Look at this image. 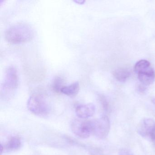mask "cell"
<instances>
[{
	"label": "cell",
	"mask_w": 155,
	"mask_h": 155,
	"mask_svg": "<svg viewBox=\"0 0 155 155\" xmlns=\"http://www.w3.org/2000/svg\"><path fill=\"white\" fill-rule=\"evenodd\" d=\"M35 36L32 26L25 22H18L10 26L5 32V38L9 43L19 44L31 41Z\"/></svg>",
	"instance_id": "6da1fadb"
},
{
	"label": "cell",
	"mask_w": 155,
	"mask_h": 155,
	"mask_svg": "<svg viewBox=\"0 0 155 155\" xmlns=\"http://www.w3.org/2000/svg\"><path fill=\"white\" fill-rule=\"evenodd\" d=\"M19 85V77L17 68L14 66L7 68L4 79L1 85L2 96L9 97L14 94Z\"/></svg>",
	"instance_id": "7a4b0ae2"
},
{
	"label": "cell",
	"mask_w": 155,
	"mask_h": 155,
	"mask_svg": "<svg viewBox=\"0 0 155 155\" xmlns=\"http://www.w3.org/2000/svg\"><path fill=\"white\" fill-rule=\"evenodd\" d=\"M134 71L141 84L148 86L154 82L155 73L150 63L146 60H140L134 66Z\"/></svg>",
	"instance_id": "3957f363"
},
{
	"label": "cell",
	"mask_w": 155,
	"mask_h": 155,
	"mask_svg": "<svg viewBox=\"0 0 155 155\" xmlns=\"http://www.w3.org/2000/svg\"><path fill=\"white\" fill-rule=\"evenodd\" d=\"M27 107L31 112L38 116H45L50 111L48 104L41 94L35 93L31 95L28 100Z\"/></svg>",
	"instance_id": "277c9868"
},
{
	"label": "cell",
	"mask_w": 155,
	"mask_h": 155,
	"mask_svg": "<svg viewBox=\"0 0 155 155\" xmlns=\"http://www.w3.org/2000/svg\"><path fill=\"white\" fill-rule=\"evenodd\" d=\"M72 132L78 137L86 139L93 133L92 120L77 119L72 120L71 124Z\"/></svg>",
	"instance_id": "5b68a950"
},
{
	"label": "cell",
	"mask_w": 155,
	"mask_h": 155,
	"mask_svg": "<svg viewBox=\"0 0 155 155\" xmlns=\"http://www.w3.org/2000/svg\"><path fill=\"white\" fill-rule=\"evenodd\" d=\"M92 134L98 138H105L107 137L110 130V122L107 116H103L97 119L92 120Z\"/></svg>",
	"instance_id": "8992f818"
},
{
	"label": "cell",
	"mask_w": 155,
	"mask_h": 155,
	"mask_svg": "<svg viewBox=\"0 0 155 155\" xmlns=\"http://www.w3.org/2000/svg\"><path fill=\"white\" fill-rule=\"evenodd\" d=\"M137 131L141 137L154 142L155 140V121L152 119H144L140 122Z\"/></svg>",
	"instance_id": "52a82bcc"
},
{
	"label": "cell",
	"mask_w": 155,
	"mask_h": 155,
	"mask_svg": "<svg viewBox=\"0 0 155 155\" xmlns=\"http://www.w3.org/2000/svg\"><path fill=\"white\" fill-rule=\"evenodd\" d=\"M75 111L79 118L86 119L94 115L96 111V107L92 103L81 104L76 107Z\"/></svg>",
	"instance_id": "ba28073f"
},
{
	"label": "cell",
	"mask_w": 155,
	"mask_h": 155,
	"mask_svg": "<svg viewBox=\"0 0 155 155\" xmlns=\"http://www.w3.org/2000/svg\"><path fill=\"white\" fill-rule=\"evenodd\" d=\"M80 90V83L76 81L67 86H64L61 89V93L69 97H74L78 93Z\"/></svg>",
	"instance_id": "9c48e42d"
},
{
	"label": "cell",
	"mask_w": 155,
	"mask_h": 155,
	"mask_svg": "<svg viewBox=\"0 0 155 155\" xmlns=\"http://www.w3.org/2000/svg\"><path fill=\"white\" fill-rule=\"evenodd\" d=\"M113 75L117 81L124 82L130 77L131 72L126 68H120L114 70Z\"/></svg>",
	"instance_id": "30bf717a"
},
{
	"label": "cell",
	"mask_w": 155,
	"mask_h": 155,
	"mask_svg": "<svg viewBox=\"0 0 155 155\" xmlns=\"http://www.w3.org/2000/svg\"><path fill=\"white\" fill-rule=\"evenodd\" d=\"M21 146L20 139L18 137H12L5 145V148L9 150L18 149Z\"/></svg>",
	"instance_id": "8fae6325"
},
{
	"label": "cell",
	"mask_w": 155,
	"mask_h": 155,
	"mask_svg": "<svg viewBox=\"0 0 155 155\" xmlns=\"http://www.w3.org/2000/svg\"><path fill=\"white\" fill-rule=\"evenodd\" d=\"M64 80L60 77H55L52 83V88L54 91L57 93H61V89L65 85Z\"/></svg>",
	"instance_id": "7c38bea8"
},
{
	"label": "cell",
	"mask_w": 155,
	"mask_h": 155,
	"mask_svg": "<svg viewBox=\"0 0 155 155\" xmlns=\"http://www.w3.org/2000/svg\"><path fill=\"white\" fill-rule=\"evenodd\" d=\"M99 100L103 110L106 112H108L110 110V108L109 103L107 98L103 95H100L99 96Z\"/></svg>",
	"instance_id": "4fadbf2b"
},
{
	"label": "cell",
	"mask_w": 155,
	"mask_h": 155,
	"mask_svg": "<svg viewBox=\"0 0 155 155\" xmlns=\"http://www.w3.org/2000/svg\"><path fill=\"white\" fill-rule=\"evenodd\" d=\"M146 90H147L146 86L144 85H140L138 87V91L140 93H144L146 91Z\"/></svg>",
	"instance_id": "5bb4252c"
},
{
	"label": "cell",
	"mask_w": 155,
	"mask_h": 155,
	"mask_svg": "<svg viewBox=\"0 0 155 155\" xmlns=\"http://www.w3.org/2000/svg\"><path fill=\"white\" fill-rule=\"evenodd\" d=\"M119 155H132L130 152L125 149H122L120 151Z\"/></svg>",
	"instance_id": "9a60e30c"
},
{
	"label": "cell",
	"mask_w": 155,
	"mask_h": 155,
	"mask_svg": "<svg viewBox=\"0 0 155 155\" xmlns=\"http://www.w3.org/2000/svg\"><path fill=\"white\" fill-rule=\"evenodd\" d=\"M151 101L152 103L155 105V97H153L151 98Z\"/></svg>",
	"instance_id": "2e32d148"
},
{
	"label": "cell",
	"mask_w": 155,
	"mask_h": 155,
	"mask_svg": "<svg viewBox=\"0 0 155 155\" xmlns=\"http://www.w3.org/2000/svg\"><path fill=\"white\" fill-rule=\"evenodd\" d=\"M85 2V1H75V2H77V3H81V4H82V3H84Z\"/></svg>",
	"instance_id": "e0dca14e"
}]
</instances>
